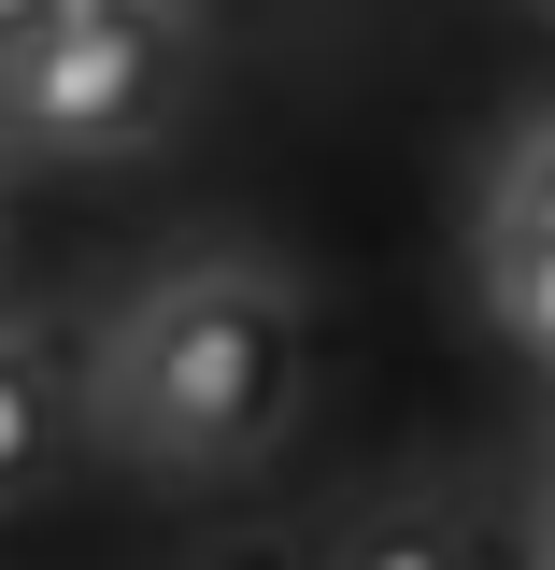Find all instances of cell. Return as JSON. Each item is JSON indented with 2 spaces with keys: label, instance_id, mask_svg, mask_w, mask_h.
Returning <instances> with one entry per match:
<instances>
[{
  "label": "cell",
  "instance_id": "obj_1",
  "mask_svg": "<svg viewBox=\"0 0 555 570\" xmlns=\"http://www.w3.org/2000/svg\"><path fill=\"white\" fill-rule=\"evenodd\" d=\"M285 385H299V328H285V299L257 272H171L100 343V414L129 428L142 456H171V471L271 442Z\"/></svg>",
  "mask_w": 555,
  "mask_h": 570
},
{
  "label": "cell",
  "instance_id": "obj_2",
  "mask_svg": "<svg viewBox=\"0 0 555 570\" xmlns=\"http://www.w3.org/2000/svg\"><path fill=\"white\" fill-rule=\"evenodd\" d=\"M171 100V29L157 0H58L14 58H0V115L58 157H100V142H142Z\"/></svg>",
  "mask_w": 555,
  "mask_h": 570
},
{
  "label": "cell",
  "instance_id": "obj_3",
  "mask_svg": "<svg viewBox=\"0 0 555 570\" xmlns=\"http://www.w3.org/2000/svg\"><path fill=\"white\" fill-rule=\"evenodd\" d=\"M485 299H498V328H513V356L555 371V243L542 228H485Z\"/></svg>",
  "mask_w": 555,
  "mask_h": 570
},
{
  "label": "cell",
  "instance_id": "obj_4",
  "mask_svg": "<svg viewBox=\"0 0 555 570\" xmlns=\"http://www.w3.org/2000/svg\"><path fill=\"white\" fill-rule=\"evenodd\" d=\"M328 570H456V528H442V513H385V528H356Z\"/></svg>",
  "mask_w": 555,
  "mask_h": 570
},
{
  "label": "cell",
  "instance_id": "obj_5",
  "mask_svg": "<svg viewBox=\"0 0 555 570\" xmlns=\"http://www.w3.org/2000/svg\"><path fill=\"white\" fill-rule=\"evenodd\" d=\"M29 471H43V371L0 343V499L29 485Z\"/></svg>",
  "mask_w": 555,
  "mask_h": 570
},
{
  "label": "cell",
  "instance_id": "obj_6",
  "mask_svg": "<svg viewBox=\"0 0 555 570\" xmlns=\"http://www.w3.org/2000/svg\"><path fill=\"white\" fill-rule=\"evenodd\" d=\"M485 228H542V243H555V129H527V157L498 171V214H485Z\"/></svg>",
  "mask_w": 555,
  "mask_h": 570
},
{
  "label": "cell",
  "instance_id": "obj_7",
  "mask_svg": "<svg viewBox=\"0 0 555 570\" xmlns=\"http://www.w3.org/2000/svg\"><path fill=\"white\" fill-rule=\"evenodd\" d=\"M43 14H58V0H0V58H14V43H29Z\"/></svg>",
  "mask_w": 555,
  "mask_h": 570
},
{
  "label": "cell",
  "instance_id": "obj_8",
  "mask_svg": "<svg viewBox=\"0 0 555 570\" xmlns=\"http://www.w3.org/2000/svg\"><path fill=\"white\" fill-rule=\"evenodd\" d=\"M527 570H555V513H542V542H527Z\"/></svg>",
  "mask_w": 555,
  "mask_h": 570
}]
</instances>
